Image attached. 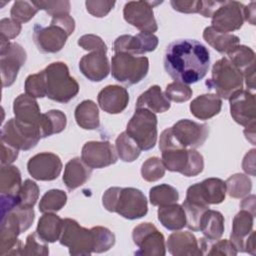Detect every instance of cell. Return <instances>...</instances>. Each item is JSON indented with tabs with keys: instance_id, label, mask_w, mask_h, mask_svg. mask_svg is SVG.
I'll list each match as a JSON object with an SVG mask.
<instances>
[{
	"instance_id": "ffe728a7",
	"label": "cell",
	"mask_w": 256,
	"mask_h": 256,
	"mask_svg": "<svg viewBox=\"0 0 256 256\" xmlns=\"http://www.w3.org/2000/svg\"><path fill=\"white\" fill-rule=\"evenodd\" d=\"M175 137L186 148L196 149L204 144L209 135V126L189 119H181L171 127Z\"/></svg>"
},
{
	"instance_id": "4dcf8cb0",
	"label": "cell",
	"mask_w": 256,
	"mask_h": 256,
	"mask_svg": "<svg viewBox=\"0 0 256 256\" xmlns=\"http://www.w3.org/2000/svg\"><path fill=\"white\" fill-rule=\"evenodd\" d=\"M63 227V219L53 212L43 213L37 225L36 232L48 243H53L59 240Z\"/></svg>"
},
{
	"instance_id": "44dd1931",
	"label": "cell",
	"mask_w": 256,
	"mask_h": 256,
	"mask_svg": "<svg viewBox=\"0 0 256 256\" xmlns=\"http://www.w3.org/2000/svg\"><path fill=\"white\" fill-rule=\"evenodd\" d=\"M158 37L152 33L140 32L136 35H121L114 41L115 53L141 55L154 51L158 46Z\"/></svg>"
},
{
	"instance_id": "03108f58",
	"label": "cell",
	"mask_w": 256,
	"mask_h": 256,
	"mask_svg": "<svg viewBox=\"0 0 256 256\" xmlns=\"http://www.w3.org/2000/svg\"><path fill=\"white\" fill-rule=\"evenodd\" d=\"M244 134L252 144L255 143V128H245Z\"/></svg>"
},
{
	"instance_id": "52a82bcc",
	"label": "cell",
	"mask_w": 256,
	"mask_h": 256,
	"mask_svg": "<svg viewBox=\"0 0 256 256\" xmlns=\"http://www.w3.org/2000/svg\"><path fill=\"white\" fill-rule=\"evenodd\" d=\"M149 70V60L145 56L129 53H115L111 60V73L115 80L125 85L142 81Z\"/></svg>"
},
{
	"instance_id": "db71d44e",
	"label": "cell",
	"mask_w": 256,
	"mask_h": 256,
	"mask_svg": "<svg viewBox=\"0 0 256 256\" xmlns=\"http://www.w3.org/2000/svg\"><path fill=\"white\" fill-rule=\"evenodd\" d=\"M78 45L84 50L88 51H102L107 52V45L97 35L86 34L78 39Z\"/></svg>"
},
{
	"instance_id": "6125c7cd",
	"label": "cell",
	"mask_w": 256,
	"mask_h": 256,
	"mask_svg": "<svg viewBox=\"0 0 256 256\" xmlns=\"http://www.w3.org/2000/svg\"><path fill=\"white\" fill-rule=\"evenodd\" d=\"M255 5L253 1L247 6H244V20L248 21L251 25H255Z\"/></svg>"
},
{
	"instance_id": "5bb4252c",
	"label": "cell",
	"mask_w": 256,
	"mask_h": 256,
	"mask_svg": "<svg viewBox=\"0 0 256 256\" xmlns=\"http://www.w3.org/2000/svg\"><path fill=\"white\" fill-rule=\"evenodd\" d=\"M211 27L223 33L240 29L244 23V5L238 1H219L211 16Z\"/></svg>"
},
{
	"instance_id": "7bdbcfd3",
	"label": "cell",
	"mask_w": 256,
	"mask_h": 256,
	"mask_svg": "<svg viewBox=\"0 0 256 256\" xmlns=\"http://www.w3.org/2000/svg\"><path fill=\"white\" fill-rule=\"evenodd\" d=\"M165 166L162 160L158 157L148 158L141 167L142 178L148 182H155L160 180L165 174Z\"/></svg>"
},
{
	"instance_id": "9c48e42d",
	"label": "cell",
	"mask_w": 256,
	"mask_h": 256,
	"mask_svg": "<svg viewBox=\"0 0 256 256\" xmlns=\"http://www.w3.org/2000/svg\"><path fill=\"white\" fill-rule=\"evenodd\" d=\"M61 245L69 248L70 255H90L94 248V235L92 229L79 225L71 218L63 220L62 232L59 238Z\"/></svg>"
},
{
	"instance_id": "ac0fdd59",
	"label": "cell",
	"mask_w": 256,
	"mask_h": 256,
	"mask_svg": "<svg viewBox=\"0 0 256 256\" xmlns=\"http://www.w3.org/2000/svg\"><path fill=\"white\" fill-rule=\"evenodd\" d=\"M230 113L234 121L245 128H255V95L249 90H240L230 98Z\"/></svg>"
},
{
	"instance_id": "b9f144b4",
	"label": "cell",
	"mask_w": 256,
	"mask_h": 256,
	"mask_svg": "<svg viewBox=\"0 0 256 256\" xmlns=\"http://www.w3.org/2000/svg\"><path fill=\"white\" fill-rule=\"evenodd\" d=\"M228 59L230 62L243 71L245 68L255 63V53L254 51L245 45H237L228 53Z\"/></svg>"
},
{
	"instance_id": "e0dca14e",
	"label": "cell",
	"mask_w": 256,
	"mask_h": 256,
	"mask_svg": "<svg viewBox=\"0 0 256 256\" xmlns=\"http://www.w3.org/2000/svg\"><path fill=\"white\" fill-rule=\"evenodd\" d=\"M117 152L109 141L86 142L81 151V159L92 169H100L117 162Z\"/></svg>"
},
{
	"instance_id": "9f6ffc18",
	"label": "cell",
	"mask_w": 256,
	"mask_h": 256,
	"mask_svg": "<svg viewBox=\"0 0 256 256\" xmlns=\"http://www.w3.org/2000/svg\"><path fill=\"white\" fill-rule=\"evenodd\" d=\"M202 0H171L172 8L181 13H199Z\"/></svg>"
},
{
	"instance_id": "74e56055",
	"label": "cell",
	"mask_w": 256,
	"mask_h": 256,
	"mask_svg": "<svg viewBox=\"0 0 256 256\" xmlns=\"http://www.w3.org/2000/svg\"><path fill=\"white\" fill-rule=\"evenodd\" d=\"M179 199V193L171 185L160 184L154 186L149 191L150 203L154 206L162 207L170 204H174Z\"/></svg>"
},
{
	"instance_id": "30bf717a",
	"label": "cell",
	"mask_w": 256,
	"mask_h": 256,
	"mask_svg": "<svg viewBox=\"0 0 256 256\" xmlns=\"http://www.w3.org/2000/svg\"><path fill=\"white\" fill-rule=\"evenodd\" d=\"M38 125L25 124L15 118L9 119L1 130V142L18 150H30L41 139Z\"/></svg>"
},
{
	"instance_id": "ab89813d",
	"label": "cell",
	"mask_w": 256,
	"mask_h": 256,
	"mask_svg": "<svg viewBox=\"0 0 256 256\" xmlns=\"http://www.w3.org/2000/svg\"><path fill=\"white\" fill-rule=\"evenodd\" d=\"M226 193L233 198H242L249 194L252 189L250 178L241 173L231 175L226 181Z\"/></svg>"
},
{
	"instance_id": "f907efd6",
	"label": "cell",
	"mask_w": 256,
	"mask_h": 256,
	"mask_svg": "<svg viewBox=\"0 0 256 256\" xmlns=\"http://www.w3.org/2000/svg\"><path fill=\"white\" fill-rule=\"evenodd\" d=\"M25 94L33 97V98H43L46 96L45 89V80L44 74L42 71L29 75L24 84Z\"/></svg>"
},
{
	"instance_id": "7c38bea8",
	"label": "cell",
	"mask_w": 256,
	"mask_h": 256,
	"mask_svg": "<svg viewBox=\"0 0 256 256\" xmlns=\"http://www.w3.org/2000/svg\"><path fill=\"white\" fill-rule=\"evenodd\" d=\"M1 39L0 48V71L2 86H11L18 75L19 69L25 64L26 52L21 45Z\"/></svg>"
},
{
	"instance_id": "83f0119b",
	"label": "cell",
	"mask_w": 256,
	"mask_h": 256,
	"mask_svg": "<svg viewBox=\"0 0 256 256\" xmlns=\"http://www.w3.org/2000/svg\"><path fill=\"white\" fill-rule=\"evenodd\" d=\"M222 107V99L216 94H203L192 100L190 111L200 120H208L219 114Z\"/></svg>"
},
{
	"instance_id": "d590c367",
	"label": "cell",
	"mask_w": 256,
	"mask_h": 256,
	"mask_svg": "<svg viewBox=\"0 0 256 256\" xmlns=\"http://www.w3.org/2000/svg\"><path fill=\"white\" fill-rule=\"evenodd\" d=\"M67 124L66 115L60 110H50L41 115L39 129L41 137L45 138L62 132Z\"/></svg>"
},
{
	"instance_id": "bcb514c9",
	"label": "cell",
	"mask_w": 256,
	"mask_h": 256,
	"mask_svg": "<svg viewBox=\"0 0 256 256\" xmlns=\"http://www.w3.org/2000/svg\"><path fill=\"white\" fill-rule=\"evenodd\" d=\"M38 8L34 5L33 2L29 1H16L14 2L10 15L11 18L15 21L21 23H26L31 20L36 13L38 12Z\"/></svg>"
},
{
	"instance_id": "ee69618b",
	"label": "cell",
	"mask_w": 256,
	"mask_h": 256,
	"mask_svg": "<svg viewBox=\"0 0 256 256\" xmlns=\"http://www.w3.org/2000/svg\"><path fill=\"white\" fill-rule=\"evenodd\" d=\"M94 235L93 253L108 251L115 244V235L106 227L96 226L91 228Z\"/></svg>"
},
{
	"instance_id": "cb8c5ba5",
	"label": "cell",
	"mask_w": 256,
	"mask_h": 256,
	"mask_svg": "<svg viewBox=\"0 0 256 256\" xmlns=\"http://www.w3.org/2000/svg\"><path fill=\"white\" fill-rule=\"evenodd\" d=\"M166 247L174 256H199L203 255L199 242L189 231L174 232L169 235Z\"/></svg>"
},
{
	"instance_id": "7dc6e473",
	"label": "cell",
	"mask_w": 256,
	"mask_h": 256,
	"mask_svg": "<svg viewBox=\"0 0 256 256\" xmlns=\"http://www.w3.org/2000/svg\"><path fill=\"white\" fill-rule=\"evenodd\" d=\"M48 242L43 240L37 232L31 233L27 236L25 245L22 249L21 255H37V256H46L49 254Z\"/></svg>"
},
{
	"instance_id": "3957f363",
	"label": "cell",
	"mask_w": 256,
	"mask_h": 256,
	"mask_svg": "<svg viewBox=\"0 0 256 256\" xmlns=\"http://www.w3.org/2000/svg\"><path fill=\"white\" fill-rule=\"evenodd\" d=\"M35 219L33 208L15 206L2 215L0 255H21L23 245L18 236L30 228Z\"/></svg>"
},
{
	"instance_id": "6da1fadb",
	"label": "cell",
	"mask_w": 256,
	"mask_h": 256,
	"mask_svg": "<svg viewBox=\"0 0 256 256\" xmlns=\"http://www.w3.org/2000/svg\"><path fill=\"white\" fill-rule=\"evenodd\" d=\"M210 66V53L200 42L179 39L171 42L164 54V68L175 81L192 84L205 77Z\"/></svg>"
},
{
	"instance_id": "7a4b0ae2",
	"label": "cell",
	"mask_w": 256,
	"mask_h": 256,
	"mask_svg": "<svg viewBox=\"0 0 256 256\" xmlns=\"http://www.w3.org/2000/svg\"><path fill=\"white\" fill-rule=\"evenodd\" d=\"M159 149L162 152L161 160L169 171L186 177L196 176L203 171V156L196 149L184 147L175 137L171 127L161 133Z\"/></svg>"
},
{
	"instance_id": "1f68e13d",
	"label": "cell",
	"mask_w": 256,
	"mask_h": 256,
	"mask_svg": "<svg viewBox=\"0 0 256 256\" xmlns=\"http://www.w3.org/2000/svg\"><path fill=\"white\" fill-rule=\"evenodd\" d=\"M199 231L208 240L220 239L224 233L223 215L219 211L207 209L200 219Z\"/></svg>"
},
{
	"instance_id": "5b68a950",
	"label": "cell",
	"mask_w": 256,
	"mask_h": 256,
	"mask_svg": "<svg viewBox=\"0 0 256 256\" xmlns=\"http://www.w3.org/2000/svg\"><path fill=\"white\" fill-rule=\"evenodd\" d=\"M46 96L59 103H67L79 92L78 82L70 76L68 66L63 62H53L42 70Z\"/></svg>"
},
{
	"instance_id": "484cf974",
	"label": "cell",
	"mask_w": 256,
	"mask_h": 256,
	"mask_svg": "<svg viewBox=\"0 0 256 256\" xmlns=\"http://www.w3.org/2000/svg\"><path fill=\"white\" fill-rule=\"evenodd\" d=\"M92 168L86 165L79 157H75L67 162L64 174L63 182L68 190H74L84 185L90 178Z\"/></svg>"
},
{
	"instance_id": "2e32d148",
	"label": "cell",
	"mask_w": 256,
	"mask_h": 256,
	"mask_svg": "<svg viewBox=\"0 0 256 256\" xmlns=\"http://www.w3.org/2000/svg\"><path fill=\"white\" fill-rule=\"evenodd\" d=\"M69 33L58 23L51 20L48 27L34 26L33 40L38 50L42 53L59 52L65 45Z\"/></svg>"
},
{
	"instance_id": "4316f807",
	"label": "cell",
	"mask_w": 256,
	"mask_h": 256,
	"mask_svg": "<svg viewBox=\"0 0 256 256\" xmlns=\"http://www.w3.org/2000/svg\"><path fill=\"white\" fill-rule=\"evenodd\" d=\"M254 215L241 209L233 218L230 241L238 252H244V242L253 229Z\"/></svg>"
},
{
	"instance_id": "11a10c76",
	"label": "cell",
	"mask_w": 256,
	"mask_h": 256,
	"mask_svg": "<svg viewBox=\"0 0 256 256\" xmlns=\"http://www.w3.org/2000/svg\"><path fill=\"white\" fill-rule=\"evenodd\" d=\"M21 24L12 18H3L0 21V38L10 40L16 38L21 32Z\"/></svg>"
},
{
	"instance_id": "f35d334b",
	"label": "cell",
	"mask_w": 256,
	"mask_h": 256,
	"mask_svg": "<svg viewBox=\"0 0 256 256\" xmlns=\"http://www.w3.org/2000/svg\"><path fill=\"white\" fill-rule=\"evenodd\" d=\"M199 246L203 255L207 254V255L235 256L238 253L233 243L227 239L208 240L206 238H201L199 242Z\"/></svg>"
},
{
	"instance_id": "277c9868",
	"label": "cell",
	"mask_w": 256,
	"mask_h": 256,
	"mask_svg": "<svg viewBox=\"0 0 256 256\" xmlns=\"http://www.w3.org/2000/svg\"><path fill=\"white\" fill-rule=\"evenodd\" d=\"M102 204L107 211L129 220L142 218L148 212L145 195L133 187H110L102 196Z\"/></svg>"
},
{
	"instance_id": "be15d7a7",
	"label": "cell",
	"mask_w": 256,
	"mask_h": 256,
	"mask_svg": "<svg viewBox=\"0 0 256 256\" xmlns=\"http://www.w3.org/2000/svg\"><path fill=\"white\" fill-rule=\"evenodd\" d=\"M240 207H241V209L247 210L255 216V196L250 195V196L245 197L242 200V202L240 204Z\"/></svg>"
},
{
	"instance_id": "603a6c76",
	"label": "cell",
	"mask_w": 256,
	"mask_h": 256,
	"mask_svg": "<svg viewBox=\"0 0 256 256\" xmlns=\"http://www.w3.org/2000/svg\"><path fill=\"white\" fill-rule=\"evenodd\" d=\"M98 104L100 108L109 114L123 112L129 102V93L126 88L119 85H108L98 93Z\"/></svg>"
},
{
	"instance_id": "d6986e66",
	"label": "cell",
	"mask_w": 256,
	"mask_h": 256,
	"mask_svg": "<svg viewBox=\"0 0 256 256\" xmlns=\"http://www.w3.org/2000/svg\"><path fill=\"white\" fill-rule=\"evenodd\" d=\"M62 162L58 155L42 152L31 157L27 163V170L32 178L39 181L55 180L61 173Z\"/></svg>"
},
{
	"instance_id": "680465c9",
	"label": "cell",
	"mask_w": 256,
	"mask_h": 256,
	"mask_svg": "<svg viewBox=\"0 0 256 256\" xmlns=\"http://www.w3.org/2000/svg\"><path fill=\"white\" fill-rule=\"evenodd\" d=\"M255 149H252L250 150L244 157L243 159V162H242V167H243V170L248 173V174H251L252 176L255 175Z\"/></svg>"
},
{
	"instance_id": "f5cc1de1",
	"label": "cell",
	"mask_w": 256,
	"mask_h": 256,
	"mask_svg": "<svg viewBox=\"0 0 256 256\" xmlns=\"http://www.w3.org/2000/svg\"><path fill=\"white\" fill-rule=\"evenodd\" d=\"M87 11L98 18L106 16L111 9L115 6V1H104V0H88L85 2Z\"/></svg>"
},
{
	"instance_id": "e7e4bbea",
	"label": "cell",
	"mask_w": 256,
	"mask_h": 256,
	"mask_svg": "<svg viewBox=\"0 0 256 256\" xmlns=\"http://www.w3.org/2000/svg\"><path fill=\"white\" fill-rule=\"evenodd\" d=\"M244 252L255 255V231L253 230L247 236L244 242Z\"/></svg>"
},
{
	"instance_id": "d6a6232c",
	"label": "cell",
	"mask_w": 256,
	"mask_h": 256,
	"mask_svg": "<svg viewBox=\"0 0 256 256\" xmlns=\"http://www.w3.org/2000/svg\"><path fill=\"white\" fill-rule=\"evenodd\" d=\"M203 38L211 47H213L216 51L222 54H227L230 50H232L240 43V39L238 36L230 33L219 32L211 26L204 29Z\"/></svg>"
},
{
	"instance_id": "8d00e7d4",
	"label": "cell",
	"mask_w": 256,
	"mask_h": 256,
	"mask_svg": "<svg viewBox=\"0 0 256 256\" xmlns=\"http://www.w3.org/2000/svg\"><path fill=\"white\" fill-rule=\"evenodd\" d=\"M115 149L118 157L124 162H133L141 153L138 144L126 132L120 133L116 138Z\"/></svg>"
},
{
	"instance_id": "e575fe53",
	"label": "cell",
	"mask_w": 256,
	"mask_h": 256,
	"mask_svg": "<svg viewBox=\"0 0 256 256\" xmlns=\"http://www.w3.org/2000/svg\"><path fill=\"white\" fill-rule=\"evenodd\" d=\"M22 187L21 173L16 166L1 165L0 192L1 195L17 198Z\"/></svg>"
},
{
	"instance_id": "f546056e",
	"label": "cell",
	"mask_w": 256,
	"mask_h": 256,
	"mask_svg": "<svg viewBox=\"0 0 256 256\" xmlns=\"http://www.w3.org/2000/svg\"><path fill=\"white\" fill-rule=\"evenodd\" d=\"M160 223L171 231H177L186 226V215L182 205L170 204L159 207L157 211Z\"/></svg>"
},
{
	"instance_id": "7402d4cb",
	"label": "cell",
	"mask_w": 256,
	"mask_h": 256,
	"mask_svg": "<svg viewBox=\"0 0 256 256\" xmlns=\"http://www.w3.org/2000/svg\"><path fill=\"white\" fill-rule=\"evenodd\" d=\"M79 69L88 80L99 82L108 76L111 68L106 52L92 51L80 59Z\"/></svg>"
},
{
	"instance_id": "4fadbf2b",
	"label": "cell",
	"mask_w": 256,
	"mask_h": 256,
	"mask_svg": "<svg viewBox=\"0 0 256 256\" xmlns=\"http://www.w3.org/2000/svg\"><path fill=\"white\" fill-rule=\"evenodd\" d=\"M226 184L219 178H207L187 189L185 201L209 207L210 204H220L225 200Z\"/></svg>"
},
{
	"instance_id": "c3c4849f",
	"label": "cell",
	"mask_w": 256,
	"mask_h": 256,
	"mask_svg": "<svg viewBox=\"0 0 256 256\" xmlns=\"http://www.w3.org/2000/svg\"><path fill=\"white\" fill-rule=\"evenodd\" d=\"M182 207L186 215V226L192 231H199L200 219L203 213L209 209V207L190 203L188 201H184L182 203Z\"/></svg>"
},
{
	"instance_id": "6f0895ef",
	"label": "cell",
	"mask_w": 256,
	"mask_h": 256,
	"mask_svg": "<svg viewBox=\"0 0 256 256\" xmlns=\"http://www.w3.org/2000/svg\"><path fill=\"white\" fill-rule=\"evenodd\" d=\"M18 149L1 142V165H10L18 157Z\"/></svg>"
},
{
	"instance_id": "94428289",
	"label": "cell",
	"mask_w": 256,
	"mask_h": 256,
	"mask_svg": "<svg viewBox=\"0 0 256 256\" xmlns=\"http://www.w3.org/2000/svg\"><path fill=\"white\" fill-rule=\"evenodd\" d=\"M219 4V1H202L201 3V10L199 14H201L204 17H211L214 11L216 10L217 6Z\"/></svg>"
},
{
	"instance_id": "d4e9b609",
	"label": "cell",
	"mask_w": 256,
	"mask_h": 256,
	"mask_svg": "<svg viewBox=\"0 0 256 256\" xmlns=\"http://www.w3.org/2000/svg\"><path fill=\"white\" fill-rule=\"evenodd\" d=\"M13 112L15 119L18 121L25 124L39 126V121L42 114L35 98L27 94H20L13 102Z\"/></svg>"
},
{
	"instance_id": "816d5d0a",
	"label": "cell",
	"mask_w": 256,
	"mask_h": 256,
	"mask_svg": "<svg viewBox=\"0 0 256 256\" xmlns=\"http://www.w3.org/2000/svg\"><path fill=\"white\" fill-rule=\"evenodd\" d=\"M39 10L46 11L50 16L66 15L70 12V2L67 0L57 1H32Z\"/></svg>"
},
{
	"instance_id": "836d02e7",
	"label": "cell",
	"mask_w": 256,
	"mask_h": 256,
	"mask_svg": "<svg viewBox=\"0 0 256 256\" xmlns=\"http://www.w3.org/2000/svg\"><path fill=\"white\" fill-rule=\"evenodd\" d=\"M74 115L78 126L85 130H94L100 126L99 110L92 100H84L78 104Z\"/></svg>"
},
{
	"instance_id": "8992f818",
	"label": "cell",
	"mask_w": 256,
	"mask_h": 256,
	"mask_svg": "<svg viewBox=\"0 0 256 256\" xmlns=\"http://www.w3.org/2000/svg\"><path fill=\"white\" fill-rule=\"evenodd\" d=\"M208 89H213L220 98L229 99L234 93L243 89L242 71L223 57L212 67L211 78L206 81Z\"/></svg>"
},
{
	"instance_id": "f6af8a7d",
	"label": "cell",
	"mask_w": 256,
	"mask_h": 256,
	"mask_svg": "<svg viewBox=\"0 0 256 256\" xmlns=\"http://www.w3.org/2000/svg\"><path fill=\"white\" fill-rule=\"evenodd\" d=\"M38 197H39L38 185L32 180L26 179L22 184V187L18 193L17 206L33 208V206L36 204L38 200Z\"/></svg>"
},
{
	"instance_id": "9a60e30c",
	"label": "cell",
	"mask_w": 256,
	"mask_h": 256,
	"mask_svg": "<svg viewBox=\"0 0 256 256\" xmlns=\"http://www.w3.org/2000/svg\"><path fill=\"white\" fill-rule=\"evenodd\" d=\"M162 2L154 1H129L123 9L125 21L136 27L141 32L154 33L158 26L154 17L153 7Z\"/></svg>"
},
{
	"instance_id": "f1b7e54d",
	"label": "cell",
	"mask_w": 256,
	"mask_h": 256,
	"mask_svg": "<svg viewBox=\"0 0 256 256\" xmlns=\"http://www.w3.org/2000/svg\"><path fill=\"white\" fill-rule=\"evenodd\" d=\"M137 108H145L153 113H163L170 108V102L165 97L160 86L153 85L138 97Z\"/></svg>"
},
{
	"instance_id": "60d3db41",
	"label": "cell",
	"mask_w": 256,
	"mask_h": 256,
	"mask_svg": "<svg viewBox=\"0 0 256 256\" xmlns=\"http://www.w3.org/2000/svg\"><path fill=\"white\" fill-rule=\"evenodd\" d=\"M66 202L67 195L64 191L59 189H51L42 196L39 203V211L41 213H54L63 208Z\"/></svg>"
},
{
	"instance_id": "ba28073f",
	"label": "cell",
	"mask_w": 256,
	"mask_h": 256,
	"mask_svg": "<svg viewBox=\"0 0 256 256\" xmlns=\"http://www.w3.org/2000/svg\"><path fill=\"white\" fill-rule=\"evenodd\" d=\"M135 140L141 150L152 149L157 141V117L145 108H137L129 120L126 131Z\"/></svg>"
},
{
	"instance_id": "91938a15",
	"label": "cell",
	"mask_w": 256,
	"mask_h": 256,
	"mask_svg": "<svg viewBox=\"0 0 256 256\" xmlns=\"http://www.w3.org/2000/svg\"><path fill=\"white\" fill-rule=\"evenodd\" d=\"M243 80H245L248 89H255V63L251 64L242 71Z\"/></svg>"
},
{
	"instance_id": "681fc988",
	"label": "cell",
	"mask_w": 256,
	"mask_h": 256,
	"mask_svg": "<svg viewBox=\"0 0 256 256\" xmlns=\"http://www.w3.org/2000/svg\"><path fill=\"white\" fill-rule=\"evenodd\" d=\"M192 89L181 82L174 81L166 86L164 95L168 100H171L176 103L186 102L192 96Z\"/></svg>"
},
{
	"instance_id": "8fae6325",
	"label": "cell",
	"mask_w": 256,
	"mask_h": 256,
	"mask_svg": "<svg viewBox=\"0 0 256 256\" xmlns=\"http://www.w3.org/2000/svg\"><path fill=\"white\" fill-rule=\"evenodd\" d=\"M132 238L138 247L136 255L164 256L166 254L165 238L152 223L145 222L134 227Z\"/></svg>"
}]
</instances>
